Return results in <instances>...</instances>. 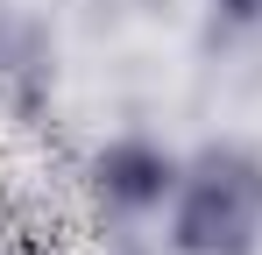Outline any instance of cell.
<instances>
[{
  "label": "cell",
  "instance_id": "cell-1",
  "mask_svg": "<svg viewBox=\"0 0 262 255\" xmlns=\"http://www.w3.org/2000/svg\"><path fill=\"white\" fill-rule=\"evenodd\" d=\"M262 241V163L220 142L177 170L170 192V248L177 255H255Z\"/></svg>",
  "mask_w": 262,
  "mask_h": 255
},
{
  "label": "cell",
  "instance_id": "cell-2",
  "mask_svg": "<svg viewBox=\"0 0 262 255\" xmlns=\"http://www.w3.org/2000/svg\"><path fill=\"white\" fill-rule=\"evenodd\" d=\"M177 156H163L156 142H106L99 163H92V184L114 213H156L177 192Z\"/></svg>",
  "mask_w": 262,
  "mask_h": 255
},
{
  "label": "cell",
  "instance_id": "cell-3",
  "mask_svg": "<svg viewBox=\"0 0 262 255\" xmlns=\"http://www.w3.org/2000/svg\"><path fill=\"white\" fill-rule=\"evenodd\" d=\"M220 7H227L234 22H248V14H262V0H220Z\"/></svg>",
  "mask_w": 262,
  "mask_h": 255
}]
</instances>
